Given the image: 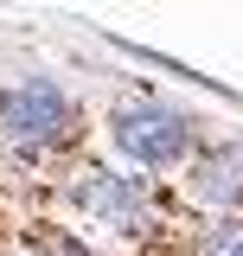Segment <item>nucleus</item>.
I'll list each match as a JSON object with an SVG mask.
<instances>
[{"instance_id": "obj_1", "label": "nucleus", "mask_w": 243, "mask_h": 256, "mask_svg": "<svg viewBox=\"0 0 243 256\" xmlns=\"http://www.w3.org/2000/svg\"><path fill=\"white\" fill-rule=\"evenodd\" d=\"M64 198L109 237H154L160 230V205H154V186L134 180V173H116V166H77Z\"/></svg>"}, {"instance_id": "obj_2", "label": "nucleus", "mask_w": 243, "mask_h": 256, "mask_svg": "<svg viewBox=\"0 0 243 256\" xmlns=\"http://www.w3.org/2000/svg\"><path fill=\"white\" fill-rule=\"evenodd\" d=\"M0 141L20 160L58 154V148L77 141V102L58 84H45V77H32L20 90H0Z\"/></svg>"}, {"instance_id": "obj_3", "label": "nucleus", "mask_w": 243, "mask_h": 256, "mask_svg": "<svg viewBox=\"0 0 243 256\" xmlns=\"http://www.w3.org/2000/svg\"><path fill=\"white\" fill-rule=\"evenodd\" d=\"M116 154L134 160V166H180L192 154V122H186L180 109H166V102H134V109H122L116 116Z\"/></svg>"}, {"instance_id": "obj_4", "label": "nucleus", "mask_w": 243, "mask_h": 256, "mask_svg": "<svg viewBox=\"0 0 243 256\" xmlns=\"http://www.w3.org/2000/svg\"><path fill=\"white\" fill-rule=\"evenodd\" d=\"M186 192H192L198 205H224V212H237V205H243V148H237V141L212 148V154L186 173Z\"/></svg>"}, {"instance_id": "obj_5", "label": "nucleus", "mask_w": 243, "mask_h": 256, "mask_svg": "<svg viewBox=\"0 0 243 256\" xmlns=\"http://www.w3.org/2000/svg\"><path fill=\"white\" fill-rule=\"evenodd\" d=\"M198 256H243V218H224L212 230H198Z\"/></svg>"}, {"instance_id": "obj_6", "label": "nucleus", "mask_w": 243, "mask_h": 256, "mask_svg": "<svg viewBox=\"0 0 243 256\" xmlns=\"http://www.w3.org/2000/svg\"><path fill=\"white\" fill-rule=\"evenodd\" d=\"M26 256H96V250L84 244V237H70V230H45V237H38Z\"/></svg>"}]
</instances>
